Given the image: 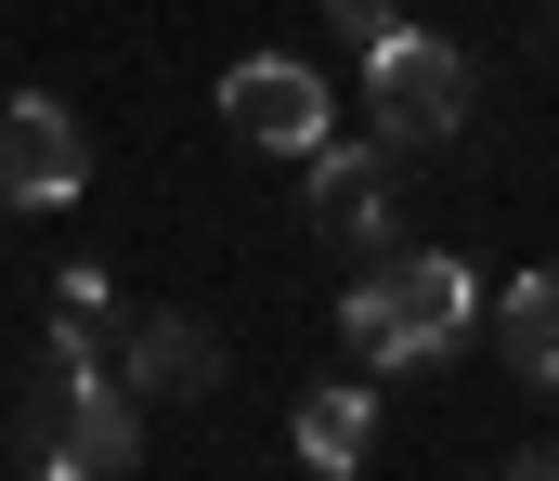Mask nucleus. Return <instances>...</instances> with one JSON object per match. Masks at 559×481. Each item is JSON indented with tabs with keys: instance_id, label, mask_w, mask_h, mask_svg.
<instances>
[{
	"instance_id": "1",
	"label": "nucleus",
	"mask_w": 559,
	"mask_h": 481,
	"mask_svg": "<svg viewBox=\"0 0 559 481\" xmlns=\"http://www.w3.org/2000/svg\"><path fill=\"white\" fill-rule=\"evenodd\" d=\"M13 456L52 481H105L143 456V417H131V377H118V351L92 338V313H66L52 300V325H39V377H26V430H13Z\"/></svg>"
},
{
	"instance_id": "2",
	"label": "nucleus",
	"mask_w": 559,
	"mask_h": 481,
	"mask_svg": "<svg viewBox=\"0 0 559 481\" xmlns=\"http://www.w3.org/2000/svg\"><path fill=\"white\" fill-rule=\"evenodd\" d=\"M468 325H481V274H468L455 248H404V261H378V274L338 287L352 364H429V351H455Z\"/></svg>"
},
{
	"instance_id": "3",
	"label": "nucleus",
	"mask_w": 559,
	"mask_h": 481,
	"mask_svg": "<svg viewBox=\"0 0 559 481\" xmlns=\"http://www.w3.org/2000/svg\"><path fill=\"white\" fill-rule=\"evenodd\" d=\"M365 118H378L391 157H404V144H455V131H468V52L391 13V26L365 39Z\"/></svg>"
},
{
	"instance_id": "4",
	"label": "nucleus",
	"mask_w": 559,
	"mask_h": 481,
	"mask_svg": "<svg viewBox=\"0 0 559 481\" xmlns=\"http://www.w3.org/2000/svg\"><path fill=\"white\" fill-rule=\"evenodd\" d=\"M79 195H92V131L52 92H13L0 105V208H79Z\"/></svg>"
},
{
	"instance_id": "5",
	"label": "nucleus",
	"mask_w": 559,
	"mask_h": 481,
	"mask_svg": "<svg viewBox=\"0 0 559 481\" xmlns=\"http://www.w3.org/2000/svg\"><path fill=\"white\" fill-rule=\"evenodd\" d=\"M222 118H235V144H274V157H312V144L338 131V79H312L299 52H248V65L222 79Z\"/></svg>"
},
{
	"instance_id": "6",
	"label": "nucleus",
	"mask_w": 559,
	"mask_h": 481,
	"mask_svg": "<svg viewBox=\"0 0 559 481\" xmlns=\"http://www.w3.org/2000/svg\"><path fill=\"white\" fill-rule=\"evenodd\" d=\"M391 221H404V169L391 144H312V235H338V248H391Z\"/></svg>"
},
{
	"instance_id": "7",
	"label": "nucleus",
	"mask_w": 559,
	"mask_h": 481,
	"mask_svg": "<svg viewBox=\"0 0 559 481\" xmlns=\"http://www.w3.org/2000/svg\"><path fill=\"white\" fill-rule=\"evenodd\" d=\"M118 377L156 390V404H195V390H222V338L195 313H143L131 338H118Z\"/></svg>"
},
{
	"instance_id": "8",
	"label": "nucleus",
	"mask_w": 559,
	"mask_h": 481,
	"mask_svg": "<svg viewBox=\"0 0 559 481\" xmlns=\"http://www.w3.org/2000/svg\"><path fill=\"white\" fill-rule=\"evenodd\" d=\"M495 351H508V377H521V390H559V261L495 287Z\"/></svg>"
},
{
	"instance_id": "9",
	"label": "nucleus",
	"mask_w": 559,
	"mask_h": 481,
	"mask_svg": "<svg viewBox=\"0 0 559 481\" xmlns=\"http://www.w3.org/2000/svg\"><path fill=\"white\" fill-rule=\"evenodd\" d=\"M299 456H312V469H365V456H378V390H352V377L299 390Z\"/></svg>"
},
{
	"instance_id": "10",
	"label": "nucleus",
	"mask_w": 559,
	"mask_h": 481,
	"mask_svg": "<svg viewBox=\"0 0 559 481\" xmlns=\"http://www.w3.org/2000/svg\"><path fill=\"white\" fill-rule=\"evenodd\" d=\"M52 300H66V313H92V325H105V313H118V274H105V261H66V274H52Z\"/></svg>"
},
{
	"instance_id": "11",
	"label": "nucleus",
	"mask_w": 559,
	"mask_h": 481,
	"mask_svg": "<svg viewBox=\"0 0 559 481\" xmlns=\"http://www.w3.org/2000/svg\"><path fill=\"white\" fill-rule=\"evenodd\" d=\"M325 26H338V39H352V52H365V39H378V26H391V0H325Z\"/></svg>"
}]
</instances>
